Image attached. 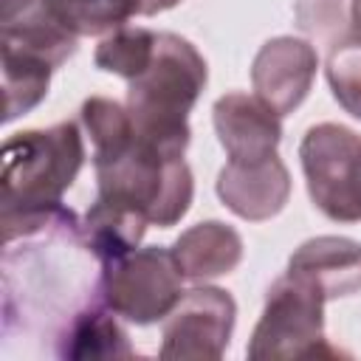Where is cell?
Here are the masks:
<instances>
[{
	"label": "cell",
	"instance_id": "1",
	"mask_svg": "<svg viewBox=\"0 0 361 361\" xmlns=\"http://www.w3.org/2000/svg\"><path fill=\"white\" fill-rule=\"evenodd\" d=\"M82 158L85 149L73 121L48 130H25L6 141L0 178V223L6 240L51 220Z\"/></svg>",
	"mask_w": 361,
	"mask_h": 361
},
{
	"label": "cell",
	"instance_id": "2",
	"mask_svg": "<svg viewBox=\"0 0 361 361\" xmlns=\"http://www.w3.org/2000/svg\"><path fill=\"white\" fill-rule=\"evenodd\" d=\"M206 85L203 56L175 34H158L149 65L130 79L127 113L141 138L183 155L189 144L186 113Z\"/></svg>",
	"mask_w": 361,
	"mask_h": 361
},
{
	"label": "cell",
	"instance_id": "3",
	"mask_svg": "<svg viewBox=\"0 0 361 361\" xmlns=\"http://www.w3.org/2000/svg\"><path fill=\"white\" fill-rule=\"evenodd\" d=\"M96 172L99 197L118 200L155 226L178 223L192 203V175L183 158L138 133L118 158L96 164Z\"/></svg>",
	"mask_w": 361,
	"mask_h": 361
},
{
	"label": "cell",
	"instance_id": "4",
	"mask_svg": "<svg viewBox=\"0 0 361 361\" xmlns=\"http://www.w3.org/2000/svg\"><path fill=\"white\" fill-rule=\"evenodd\" d=\"M322 302L324 296L305 279L285 274L268 290L262 319L251 336L248 358H319L338 355L322 336Z\"/></svg>",
	"mask_w": 361,
	"mask_h": 361
},
{
	"label": "cell",
	"instance_id": "5",
	"mask_svg": "<svg viewBox=\"0 0 361 361\" xmlns=\"http://www.w3.org/2000/svg\"><path fill=\"white\" fill-rule=\"evenodd\" d=\"M299 155L313 203L330 220H361V135L341 124H319L307 130Z\"/></svg>",
	"mask_w": 361,
	"mask_h": 361
},
{
	"label": "cell",
	"instance_id": "6",
	"mask_svg": "<svg viewBox=\"0 0 361 361\" xmlns=\"http://www.w3.org/2000/svg\"><path fill=\"white\" fill-rule=\"evenodd\" d=\"M180 268L172 251L144 248L113 262L104 279L110 307L138 324L164 319L180 302Z\"/></svg>",
	"mask_w": 361,
	"mask_h": 361
},
{
	"label": "cell",
	"instance_id": "7",
	"mask_svg": "<svg viewBox=\"0 0 361 361\" xmlns=\"http://www.w3.org/2000/svg\"><path fill=\"white\" fill-rule=\"evenodd\" d=\"M234 327V299L220 288H195L180 296L164 324L161 358L214 361Z\"/></svg>",
	"mask_w": 361,
	"mask_h": 361
},
{
	"label": "cell",
	"instance_id": "8",
	"mask_svg": "<svg viewBox=\"0 0 361 361\" xmlns=\"http://www.w3.org/2000/svg\"><path fill=\"white\" fill-rule=\"evenodd\" d=\"M3 45L42 56L51 65L65 62L76 48V28L62 0H3Z\"/></svg>",
	"mask_w": 361,
	"mask_h": 361
},
{
	"label": "cell",
	"instance_id": "9",
	"mask_svg": "<svg viewBox=\"0 0 361 361\" xmlns=\"http://www.w3.org/2000/svg\"><path fill=\"white\" fill-rule=\"evenodd\" d=\"M313 76H316V51L293 37H279L265 42L251 68V82L257 96L279 116L290 113L307 96Z\"/></svg>",
	"mask_w": 361,
	"mask_h": 361
},
{
	"label": "cell",
	"instance_id": "10",
	"mask_svg": "<svg viewBox=\"0 0 361 361\" xmlns=\"http://www.w3.org/2000/svg\"><path fill=\"white\" fill-rule=\"evenodd\" d=\"M290 192L285 164L274 155L259 161H228L217 178L220 200L245 220H265L276 214Z\"/></svg>",
	"mask_w": 361,
	"mask_h": 361
},
{
	"label": "cell",
	"instance_id": "11",
	"mask_svg": "<svg viewBox=\"0 0 361 361\" xmlns=\"http://www.w3.org/2000/svg\"><path fill=\"white\" fill-rule=\"evenodd\" d=\"M214 127L228 161H259L276 152L282 127L279 113L259 96L228 93L214 104Z\"/></svg>",
	"mask_w": 361,
	"mask_h": 361
},
{
	"label": "cell",
	"instance_id": "12",
	"mask_svg": "<svg viewBox=\"0 0 361 361\" xmlns=\"http://www.w3.org/2000/svg\"><path fill=\"white\" fill-rule=\"evenodd\" d=\"M288 274L305 279L324 299L361 290V245L344 237H316L299 245Z\"/></svg>",
	"mask_w": 361,
	"mask_h": 361
},
{
	"label": "cell",
	"instance_id": "13",
	"mask_svg": "<svg viewBox=\"0 0 361 361\" xmlns=\"http://www.w3.org/2000/svg\"><path fill=\"white\" fill-rule=\"evenodd\" d=\"M172 257L183 276L206 279L228 274L243 257V243L234 228L209 220L183 231L172 248Z\"/></svg>",
	"mask_w": 361,
	"mask_h": 361
},
{
	"label": "cell",
	"instance_id": "14",
	"mask_svg": "<svg viewBox=\"0 0 361 361\" xmlns=\"http://www.w3.org/2000/svg\"><path fill=\"white\" fill-rule=\"evenodd\" d=\"M147 223L149 220L141 212H135L118 200H110V197H96V203L90 206V212L85 217V234L99 257L118 259L130 248H135Z\"/></svg>",
	"mask_w": 361,
	"mask_h": 361
},
{
	"label": "cell",
	"instance_id": "15",
	"mask_svg": "<svg viewBox=\"0 0 361 361\" xmlns=\"http://www.w3.org/2000/svg\"><path fill=\"white\" fill-rule=\"evenodd\" d=\"M0 54H3V96H6L3 118L11 121L14 116L31 110L45 96L54 65L37 54L11 45H0Z\"/></svg>",
	"mask_w": 361,
	"mask_h": 361
},
{
	"label": "cell",
	"instance_id": "16",
	"mask_svg": "<svg viewBox=\"0 0 361 361\" xmlns=\"http://www.w3.org/2000/svg\"><path fill=\"white\" fill-rule=\"evenodd\" d=\"M85 127L96 147V164L118 158L133 141V118L110 99H87L82 107Z\"/></svg>",
	"mask_w": 361,
	"mask_h": 361
},
{
	"label": "cell",
	"instance_id": "17",
	"mask_svg": "<svg viewBox=\"0 0 361 361\" xmlns=\"http://www.w3.org/2000/svg\"><path fill=\"white\" fill-rule=\"evenodd\" d=\"M155 37L147 28H121L113 37H107L96 51V65L110 73H121L127 79L138 76L155 51Z\"/></svg>",
	"mask_w": 361,
	"mask_h": 361
},
{
	"label": "cell",
	"instance_id": "18",
	"mask_svg": "<svg viewBox=\"0 0 361 361\" xmlns=\"http://www.w3.org/2000/svg\"><path fill=\"white\" fill-rule=\"evenodd\" d=\"M71 338L73 344L68 347V355L73 358H130L133 355L124 330L110 316H102V313L82 316Z\"/></svg>",
	"mask_w": 361,
	"mask_h": 361
},
{
	"label": "cell",
	"instance_id": "19",
	"mask_svg": "<svg viewBox=\"0 0 361 361\" xmlns=\"http://www.w3.org/2000/svg\"><path fill=\"white\" fill-rule=\"evenodd\" d=\"M327 79L338 104L361 118V39H341L330 51L327 59Z\"/></svg>",
	"mask_w": 361,
	"mask_h": 361
},
{
	"label": "cell",
	"instance_id": "20",
	"mask_svg": "<svg viewBox=\"0 0 361 361\" xmlns=\"http://www.w3.org/2000/svg\"><path fill=\"white\" fill-rule=\"evenodd\" d=\"M76 34H99L141 11V0H62Z\"/></svg>",
	"mask_w": 361,
	"mask_h": 361
},
{
	"label": "cell",
	"instance_id": "21",
	"mask_svg": "<svg viewBox=\"0 0 361 361\" xmlns=\"http://www.w3.org/2000/svg\"><path fill=\"white\" fill-rule=\"evenodd\" d=\"M299 25L316 37H330L341 31L344 20V0H299L296 3Z\"/></svg>",
	"mask_w": 361,
	"mask_h": 361
},
{
	"label": "cell",
	"instance_id": "22",
	"mask_svg": "<svg viewBox=\"0 0 361 361\" xmlns=\"http://www.w3.org/2000/svg\"><path fill=\"white\" fill-rule=\"evenodd\" d=\"M175 3H180V0H141V14H155V11H164Z\"/></svg>",
	"mask_w": 361,
	"mask_h": 361
},
{
	"label": "cell",
	"instance_id": "23",
	"mask_svg": "<svg viewBox=\"0 0 361 361\" xmlns=\"http://www.w3.org/2000/svg\"><path fill=\"white\" fill-rule=\"evenodd\" d=\"M353 31L361 39V0H353Z\"/></svg>",
	"mask_w": 361,
	"mask_h": 361
}]
</instances>
